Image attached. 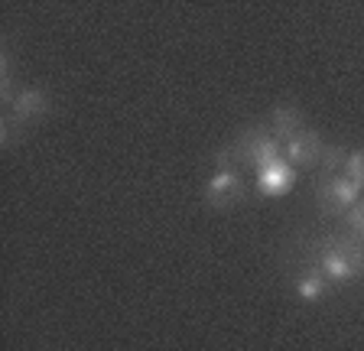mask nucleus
<instances>
[{"label": "nucleus", "instance_id": "1", "mask_svg": "<svg viewBox=\"0 0 364 351\" xmlns=\"http://www.w3.org/2000/svg\"><path fill=\"white\" fill-rule=\"evenodd\" d=\"M316 267L328 283H351L364 270V244L355 237H326L316 251Z\"/></svg>", "mask_w": 364, "mask_h": 351}, {"label": "nucleus", "instance_id": "2", "mask_svg": "<svg viewBox=\"0 0 364 351\" xmlns=\"http://www.w3.org/2000/svg\"><path fill=\"white\" fill-rule=\"evenodd\" d=\"M231 146H235V153H237V163L250 166L254 173L277 160H283V144L264 127H247Z\"/></svg>", "mask_w": 364, "mask_h": 351}, {"label": "nucleus", "instance_id": "3", "mask_svg": "<svg viewBox=\"0 0 364 351\" xmlns=\"http://www.w3.org/2000/svg\"><path fill=\"white\" fill-rule=\"evenodd\" d=\"M364 185H358L355 179H348L345 173H335V176H322L316 185V199L318 208L326 215H345L358 199H361Z\"/></svg>", "mask_w": 364, "mask_h": 351}, {"label": "nucleus", "instance_id": "4", "mask_svg": "<svg viewBox=\"0 0 364 351\" xmlns=\"http://www.w3.org/2000/svg\"><path fill=\"white\" fill-rule=\"evenodd\" d=\"M205 205L208 208H231L241 202L244 195V183L237 169H215L208 179H205Z\"/></svg>", "mask_w": 364, "mask_h": 351}, {"label": "nucleus", "instance_id": "5", "mask_svg": "<svg viewBox=\"0 0 364 351\" xmlns=\"http://www.w3.org/2000/svg\"><path fill=\"white\" fill-rule=\"evenodd\" d=\"M322 137H318L316 130H299V134H293V137L283 144V160L289 163V166L303 169V166H312V163H318V156H322Z\"/></svg>", "mask_w": 364, "mask_h": 351}, {"label": "nucleus", "instance_id": "6", "mask_svg": "<svg viewBox=\"0 0 364 351\" xmlns=\"http://www.w3.org/2000/svg\"><path fill=\"white\" fill-rule=\"evenodd\" d=\"M10 114H14L20 124L43 121V117L49 114V94H46V88H39V85L20 88V94H16L14 104H10Z\"/></svg>", "mask_w": 364, "mask_h": 351}, {"label": "nucleus", "instance_id": "7", "mask_svg": "<svg viewBox=\"0 0 364 351\" xmlns=\"http://www.w3.org/2000/svg\"><path fill=\"white\" fill-rule=\"evenodd\" d=\"M296 185V166H289L287 160H277L270 166L257 169V192L260 195H270V199H280Z\"/></svg>", "mask_w": 364, "mask_h": 351}, {"label": "nucleus", "instance_id": "8", "mask_svg": "<svg viewBox=\"0 0 364 351\" xmlns=\"http://www.w3.org/2000/svg\"><path fill=\"white\" fill-rule=\"evenodd\" d=\"M299 130H303V111L296 104H277L270 111V134L280 140V144H287Z\"/></svg>", "mask_w": 364, "mask_h": 351}, {"label": "nucleus", "instance_id": "9", "mask_svg": "<svg viewBox=\"0 0 364 351\" xmlns=\"http://www.w3.org/2000/svg\"><path fill=\"white\" fill-rule=\"evenodd\" d=\"M328 286H332V283L322 276L318 267H306L303 274L296 276V296L303 299V303H318V299H326Z\"/></svg>", "mask_w": 364, "mask_h": 351}, {"label": "nucleus", "instance_id": "10", "mask_svg": "<svg viewBox=\"0 0 364 351\" xmlns=\"http://www.w3.org/2000/svg\"><path fill=\"white\" fill-rule=\"evenodd\" d=\"M16 78H14V59H10V49L4 46V53H0V98H4V104H14L16 98Z\"/></svg>", "mask_w": 364, "mask_h": 351}, {"label": "nucleus", "instance_id": "11", "mask_svg": "<svg viewBox=\"0 0 364 351\" xmlns=\"http://www.w3.org/2000/svg\"><path fill=\"white\" fill-rule=\"evenodd\" d=\"M345 156H348V153L341 150V146H332V144L322 146V156H318L322 176H335V173H341V166H345Z\"/></svg>", "mask_w": 364, "mask_h": 351}, {"label": "nucleus", "instance_id": "12", "mask_svg": "<svg viewBox=\"0 0 364 351\" xmlns=\"http://www.w3.org/2000/svg\"><path fill=\"white\" fill-rule=\"evenodd\" d=\"M345 222H348V231L358 244H364V199H358L355 205L345 212Z\"/></svg>", "mask_w": 364, "mask_h": 351}, {"label": "nucleus", "instance_id": "13", "mask_svg": "<svg viewBox=\"0 0 364 351\" xmlns=\"http://www.w3.org/2000/svg\"><path fill=\"white\" fill-rule=\"evenodd\" d=\"M341 173L348 176V179H355L358 185H364V150H351L348 156H345V166H341Z\"/></svg>", "mask_w": 364, "mask_h": 351}, {"label": "nucleus", "instance_id": "14", "mask_svg": "<svg viewBox=\"0 0 364 351\" xmlns=\"http://www.w3.org/2000/svg\"><path fill=\"white\" fill-rule=\"evenodd\" d=\"M20 130H23V124L16 121L14 114H7L4 121H0V144L7 146V150H10V146H16V140H20Z\"/></svg>", "mask_w": 364, "mask_h": 351}]
</instances>
